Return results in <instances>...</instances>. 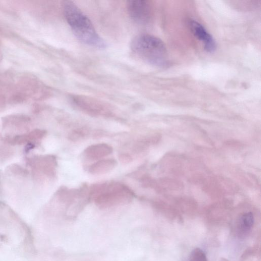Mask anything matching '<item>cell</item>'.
Instances as JSON below:
<instances>
[{
    "mask_svg": "<svg viewBox=\"0 0 261 261\" xmlns=\"http://www.w3.org/2000/svg\"><path fill=\"white\" fill-rule=\"evenodd\" d=\"M63 11L66 20L73 33L85 44L105 48L107 44L96 31L89 18L72 1H65Z\"/></svg>",
    "mask_w": 261,
    "mask_h": 261,
    "instance_id": "1",
    "label": "cell"
},
{
    "mask_svg": "<svg viewBox=\"0 0 261 261\" xmlns=\"http://www.w3.org/2000/svg\"><path fill=\"white\" fill-rule=\"evenodd\" d=\"M130 47L134 53L150 64L164 67L168 64L166 46L155 36L149 34L138 35L131 41Z\"/></svg>",
    "mask_w": 261,
    "mask_h": 261,
    "instance_id": "2",
    "label": "cell"
},
{
    "mask_svg": "<svg viewBox=\"0 0 261 261\" xmlns=\"http://www.w3.org/2000/svg\"><path fill=\"white\" fill-rule=\"evenodd\" d=\"M90 195L97 206L101 209L127 204L134 197L128 187L117 182L96 185L91 189Z\"/></svg>",
    "mask_w": 261,
    "mask_h": 261,
    "instance_id": "3",
    "label": "cell"
},
{
    "mask_svg": "<svg viewBox=\"0 0 261 261\" xmlns=\"http://www.w3.org/2000/svg\"><path fill=\"white\" fill-rule=\"evenodd\" d=\"M127 9L132 19L139 24H147L151 19L152 9L148 1H128L127 2Z\"/></svg>",
    "mask_w": 261,
    "mask_h": 261,
    "instance_id": "4",
    "label": "cell"
},
{
    "mask_svg": "<svg viewBox=\"0 0 261 261\" xmlns=\"http://www.w3.org/2000/svg\"><path fill=\"white\" fill-rule=\"evenodd\" d=\"M72 99L79 108L91 115L106 114L109 112L107 106L96 99L83 96H74Z\"/></svg>",
    "mask_w": 261,
    "mask_h": 261,
    "instance_id": "5",
    "label": "cell"
},
{
    "mask_svg": "<svg viewBox=\"0 0 261 261\" xmlns=\"http://www.w3.org/2000/svg\"><path fill=\"white\" fill-rule=\"evenodd\" d=\"M189 24L192 33L202 43L204 49L207 52H213L216 49V42L206 29L195 20H190Z\"/></svg>",
    "mask_w": 261,
    "mask_h": 261,
    "instance_id": "6",
    "label": "cell"
},
{
    "mask_svg": "<svg viewBox=\"0 0 261 261\" xmlns=\"http://www.w3.org/2000/svg\"><path fill=\"white\" fill-rule=\"evenodd\" d=\"M113 152V148L108 144L99 143L90 145L84 150L85 155L90 160H99Z\"/></svg>",
    "mask_w": 261,
    "mask_h": 261,
    "instance_id": "7",
    "label": "cell"
},
{
    "mask_svg": "<svg viewBox=\"0 0 261 261\" xmlns=\"http://www.w3.org/2000/svg\"><path fill=\"white\" fill-rule=\"evenodd\" d=\"M117 162L113 159H102L90 166L89 171L92 174H103L111 171L116 166Z\"/></svg>",
    "mask_w": 261,
    "mask_h": 261,
    "instance_id": "8",
    "label": "cell"
},
{
    "mask_svg": "<svg viewBox=\"0 0 261 261\" xmlns=\"http://www.w3.org/2000/svg\"><path fill=\"white\" fill-rule=\"evenodd\" d=\"M254 223L252 214L248 212L244 214L241 217L239 223V230L241 234H245L251 229Z\"/></svg>",
    "mask_w": 261,
    "mask_h": 261,
    "instance_id": "9",
    "label": "cell"
},
{
    "mask_svg": "<svg viewBox=\"0 0 261 261\" xmlns=\"http://www.w3.org/2000/svg\"><path fill=\"white\" fill-rule=\"evenodd\" d=\"M190 261H207L204 252L199 248L194 249L191 253Z\"/></svg>",
    "mask_w": 261,
    "mask_h": 261,
    "instance_id": "10",
    "label": "cell"
},
{
    "mask_svg": "<svg viewBox=\"0 0 261 261\" xmlns=\"http://www.w3.org/2000/svg\"><path fill=\"white\" fill-rule=\"evenodd\" d=\"M119 159L123 164H127L132 161V157L126 153L120 154Z\"/></svg>",
    "mask_w": 261,
    "mask_h": 261,
    "instance_id": "11",
    "label": "cell"
}]
</instances>
